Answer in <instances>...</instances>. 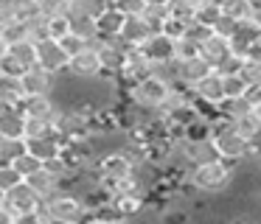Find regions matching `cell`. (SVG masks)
<instances>
[{
    "label": "cell",
    "mask_w": 261,
    "mask_h": 224,
    "mask_svg": "<svg viewBox=\"0 0 261 224\" xmlns=\"http://www.w3.org/2000/svg\"><path fill=\"white\" fill-rule=\"evenodd\" d=\"M239 165H244V162H227L222 157L219 160L199 162V165H191L188 182L199 193H222V190H227L233 185V177H236Z\"/></svg>",
    "instance_id": "6da1fadb"
},
{
    "label": "cell",
    "mask_w": 261,
    "mask_h": 224,
    "mask_svg": "<svg viewBox=\"0 0 261 224\" xmlns=\"http://www.w3.org/2000/svg\"><path fill=\"white\" fill-rule=\"evenodd\" d=\"M169 93H171V81H166L158 73H149V76L138 78L126 87V98L132 104L143 106V109H160L169 98Z\"/></svg>",
    "instance_id": "7a4b0ae2"
},
{
    "label": "cell",
    "mask_w": 261,
    "mask_h": 224,
    "mask_svg": "<svg viewBox=\"0 0 261 224\" xmlns=\"http://www.w3.org/2000/svg\"><path fill=\"white\" fill-rule=\"evenodd\" d=\"M214 146L219 151L222 160L227 162H247V149H250V137H244L233 121L227 118H219L214 123Z\"/></svg>",
    "instance_id": "3957f363"
},
{
    "label": "cell",
    "mask_w": 261,
    "mask_h": 224,
    "mask_svg": "<svg viewBox=\"0 0 261 224\" xmlns=\"http://www.w3.org/2000/svg\"><path fill=\"white\" fill-rule=\"evenodd\" d=\"M45 205H48L54 224H73V221H85L87 218L85 199L70 188H59L57 193H51L45 199Z\"/></svg>",
    "instance_id": "277c9868"
},
{
    "label": "cell",
    "mask_w": 261,
    "mask_h": 224,
    "mask_svg": "<svg viewBox=\"0 0 261 224\" xmlns=\"http://www.w3.org/2000/svg\"><path fill=\"white\" fill-rule=\"evenodd\" d=\"M40 202H42V196L37 193L25 179L3 193V207L14 216V221H31V216H34V210L40 207Z\"/></svg>",
    "instance_id": "5b68a950"
},
{
    "label": "cell",
    "mask_w": 261,
    "mask_h": 224,
    "mask_svg": "<svg viewBox=\"0 0 261 224\" xmlns=\"http://www.w3.org/2000/svg\"><path fill=\"white\" fill-rule=\"evenodd\" d=\"M96 171H98V179H101V182L110 188L113 182L129 177V174L135 171V162H132V157L118 146V149H110V151H104V154L98 157Z\"/></svg>",
    "instance_id": "8992f818"
},
{
    "label": "cell",
    "mask_w": 261,
    "mask_h": 224,
    "mask_svg": "<svg viewBox=\"0 0 261 224\" xmlns=\"http://www.w3.org/2000/svg\"><path fill=\"white\" fill-rule=\"evenodd\" d=\"M68 62L70 56L65 53L62 42L54 37H45V39H37V65L51 70L54 76H68Z\"/></svg>",
    "instance_id": "52a82bcc"
},
{
    "label": "cell",
    "mask_w": 261,
    "mask_h": 224,
    "mask_svg": "<svg viewBox=\"0 0 261 224\" xmlns=\"http://www.w3.org/2000/svg\"><path fill=\"white\" fill-rule=\"evenodd\" d=\"M104 73V65H101V56L93 45H87L82 53L70 56L68 62V76L70 78H79V81H93Z\"/></svg>",
    "instance_id": "ba28073f"
},
{
    "label": "cell",
    "mask_w": 261,
    "mask_h": 224,
    "mask_svg": "<svg viewBox=\"0 0 261 224\" xmlns=\"http://www.w3.org/2000/svg\"><path fill=\"white\" fill-rule=\"evenodd\" d=\"M20 109L25 112V118H40V121L57 123L59 112H62V104H59L54 95L40 93V95H25V98L20 101Z\"/></svg>",
    "instance_id": "9c48e42d"
},
{
    "label": "cell",
    "mask_w": 261,
    "mask_h": 224,
    "mask_svg": "<svg viewBox=\"0 0 261 224\" xmlns=\"http://www.w3.org/2000/svg\"><path fill=\"white\" fill-rule=\"evenodd\" d=\"M20 78H23L25 95H40V93L54 95V90H57V81H59V76H54L51 70H45V67H40V65L29 67V70H25Z\"/></svg>",
    "instance_id": "30bf717a"
},
{
    "label": "cell",
    "mask_w": 261,
    "mask_h": 224,
    "mask_svg": "<svg viewBox=\"0 0 261 224\" xmlns=\"http://www.w3.org/2000/svg\"><path fill=\"white\" fill-rule=\"evenodd\" d=\"M152 65H154V62L143 53V48H138V45H135V48H129V50H126L124 70H121V84H126V87H129L132 81L149 76V73H152Z\"/></svg>",
    "instance_id": "8fae6325"
},
{
    "label": "cell",
    "mask_w": 261,
    "mask_h": 224,
    "mask_svg": "<svg viewBox=\"0 0 261 224\" xmlns=\"http://www.w3.org/2000/svg\"><path fill=\"white\" fill-rule=\"evenodd\" d=\"M141 48H143V53H146L152 62H169V59L177 56V39L169 37L166 31H154Z\"/></svg>",
    "instance_id": "7c38bea8"
},
{
    "label": "cell",
    "mask_w": 261,
    "mask_h": 224,
    "mask_svg": "<svg viewBox=\"0 0 261 224\" xmlns=\"http://www.w3.org/2000/svg\"><path fill=\"white\" fill-rule=\"evenodd\" d=\"M25 143H29V151H31V154H37L42 162L59 157V154H62V149H65V137L57 132V129H54V132H48V134H42V137L25 140Z\"/></svg>",
    "instance_id": "4fadbf2b"
},
{
    "label": "cell",
    "mask_w": 261,
    "mask_h": 224,
    "mask_svg": "<svg viewBox=\"0 0 261 224\" xmlns=\"http://www.w3.org/2000/svg\"><path fill=\"white\" fill-rule=\"evenodd\" d=\"M216 67L211 65L208 59H205L202 53L197 56H188V59H180V84H188V87H194L197 81H202L208 73H214Z\"/></svg>",
    "instance_id": "5bb4252c"
},
{
    "label": "cell",
    "mask_w": 261,
    "mask_h": 224,
    "mask_svg": "<svg viewBox=\"0 0 261 224\" xmlns=\"http://www.w3.org/2000/svg\"><path fill=\"white\" fill-rule=\"evenodd\" d=\"M25 112L14 104H0V137H23Z\"/></svg>",
    "instance_id": "9a60e30c"
},
{
    "label": "cell",
    "mask_w": 261,
    "mask_h": 224,
    "mask_svg": "<svg viewBox=\"0 0 261 224\" xmlns=\"http://www.w3.org/2000/svg\"><path fill=\"white\" fill-rule=\"evenodd\" d=\"M199 53H202L214 67H219L222 62H225L227 56L233 53V45H230V39H227V37H222V34H216V31H214L202 45H199Z\"/></svg>",
    "instance_id": "2e32d148"
},
{
    "label": "cell",
    "mask_w": 261,
    "mask_h": 224,
    "mask_svg": "<svg viewBox=\"0 0 261 224\" xmlns=\"http://www.w3.org/2000/svg\"><path fill=\"white\" fill-rule=\"evenodd\" d=\"M152 34L154 31H152V25L143 20V14H132V17H126V20H124V28H121L118 37L124 39L126 45H138V48H141Z\"/></svg>",
    "instance_id": "e0dca14e"
},
{
    "label": "cell",
    "mask_w": 261,
    "mask_h": 224,
    "mask_svg": "<svg viewBox=\"0 0 261 224\" xmlns=\"http://www.w3.org/2000/svg\"><path fill=\"white\" fill-rule=\"evenodd\" d=\"M194 93H197V98H202V101L219 104V101H225V76H222L219 70L208 73L202 81L194 84Z\"/></svg>",
    "instance_id": "ac0fdd59"
},
{
    "label": "cell",
    "mask_w": 261,
    "mask_h": 224,
    "mask_svg": "<svg viewBox=\"0 0 261 224\" xmlns=\"http://www.w3.org/2000/svg\"><path fill=\"white\" fill-rule=\"evenodd\" d=\"M261 37V25L250 17V20H242L236 28V34L230 37V45H233V53H242L247 56V50L253 48V42Z\"/></svg>",
    "instance_id": "d6986e66"
},
{
    "label": "cell",
    "mask_w": 261,
    "mask_h": 224,
    "mask_svg": "<svg viewBox=\"0 0 261 224\" xmlns=\"http://www.w3.org/2000/svg\"><path fill=\"white\" fill-rule=\"evenodd\" d=\"M25 182H29L31 188L42 196V199H48L51 193H57V190L62 188V179H59L48 165H42V168H37L34 174H29V177H25Z\"/></svg>",
    "instance_id": "ffe728a7"
},
{
    "label": "cell",
    "mask_w": 261,
    "mask_h": 224,
    "mask_svg": "<svg viewBox=\"0 0 261 224\" xmlns=\"http://www.w3.org/2000/svg\"><path fill=\"white\" fill-rule=\"evenodd\" d=\"M23 98H25L23 78L0 73V104H14V106H20V101H23Z\"/></svg>",
    "instance_id": "44dd1931"
},
{
    "label": "cell",
    "mask_w": 261,
    "mask_h": 224,
    "mask_svg": "<svg viewBox=\"0 0 261 224\" xmlns=\"http://www.w3.org/2000/svg\"><path fill=\"white\" fill-rule=\"evenodd\" d=\"M68 17H70V31H73V34L85 37L87 42L98 39V22L93 20V17L82 14V11H76V9H70V11H68Z\"/></svg>",
    "instance_id": "7402d4cb"
},
{
    "label": "cell",
    "mask_w": 261,
    "mask_h": 224,
    "mask_svg": "<svg viewBox=\"0 0 261 224\" xmlns=\"http://www.w3.org/2000/svg\"><path fill=\"white\" fill-rule=\"evenodd\" d=\"M124 20H126V14H121L115 6H110V9L96 20L98 22V37H118L121 28H124Z\"/></svg>",
    "instance_id": "603a6c76"
},
{
    "label": "cell",
    "mask_w": 261,
    "mask_h": 224,
    "mask_svg": "<svg viewBox=\"0 0 261 224\" xmlns=\"http://www.w3.org/2000/svg\"><path fill=\"white\" fill-rule=\"evenodd\" d=\"M9 53H12L14 59L25 67V70L37 65V42H34V39H20V42L9 45Z\"/></svg>",
    "instance_id": "cb8c5ba5"
},
{
    "label": "cell",
    "mask_w": 261,
    "mask_h": 224,
    "mask_svg": "<svg viewBox=\"0 0 261 224\" xmlns=\"http://www.w3.org/2000/svg\"><path fill=\"white\" fill-rule=\"evenodd\" d=\"M233 126L239 129V132L244 134V137L250 140H261V115L255 109L244 112V115H239L236 121H233Z\"/></svg>",
    "instance_id": "d4e9b609"
},
{
    "label": "cell",
    "mask_w": 261,
    "mask_h": 224,
    "mask_svg": "<svg viewBox=\"0 0 261 224\" xmlns=\"http://www.w3.org/2000/svg\"><path fill=\"white\" fill-rule=\"evenodd\" d=\"M25 151H29L25 137H6V134L0 137V162H14Z\"/></svg>",
    "instance_id": "484cf974"
},
{
    "label": "cell",
    "mask_w": 261,
    "mask_h": 224,
    "mask_svg": "<svg viewBox=\"0 0 261 224\" xmlns=\"http://www.w3.org/2000/svg\"><path fill=\"white\" fill-rule=\"evenodd\" d=\"M250 109H255V106L247 101V95H242V98H225V101H219V112H222V118H227V121H236L239 115H244V112H250Z\"/></svg>",
    "instance_id": "4316f807"
},
{
    "label": "cell",
    "mask_w": 261,
    "mask_h": 224,
    "mask_svg": "<svg viewBox=\"0 0 261 224\" xmlns=\"http://www.w3.org/2000/svg\"><path fill=\"white\" fill-rule=\"evenodd\" d=\"M222 11H225V9H222L219 0H202L199 9H197V14H194V20H199V22H205V25L214 28V22L222 17Z\"/></svg>",
    "instance_id": "83f0119b"
},
{
    "label": "cell",
    "mask_w": 261,
    "mask_h": 224,
    "mask_svg": "<svg viewBox=\"0 0 261 224\" xmlns=\"http://www.w3.org/2000/svg\"><path fill=\"white\" fill-rule=\"evenodd\" d=\"M202 0H169V14L177 20H194Z\"/></svg>",
    "instance_id": "f1b7e54d"
},
{
    "label": "cell",
    "mask_w": 261,
    "mask_h": 224,
    "mask_svg": "<svg viewBox=\"0 0 261 224\" xmlns=\"http://www.w3.org/2000/svg\"><path fill=\"white\" fill-rule=\"evenodd\" d=\"M23 179L25 177L17 171V165H14V162H0V193L12 190L14 185H20Z\"/></svg>",
    "instance_id": "f546056e"
},
{
    "label": "cell",
    "mask_w": 261,
    "mask_h": 224,
    "mask_svg": "<svg viewBox=\"0 0 261 224\" xmlns=\"http://www.w3.org/2000/svg\"><path fill=\"white\" fill-rule=\"evenodd\" d=\"M169 3L166 6H158V3H149L146 11H143V20L152 25V31H163V22L169 20Z\"/></svg>",
    "instance_id": "4dcf8cb0"
},
{
    "label": "cell",
    "mask_w": 261,
    "mask_h": 224,
    "mask_svg": "<svg viewBox=\"0 0 261 224\" xmlns=\"http://www.w3.org/2000/svg\"><path fill=\"white\" fill-rule=\"evenodd\" d=\"M0 37H3L6 45H14V42H20V39H31L29 37V25H25L23 20H12L9 25H3L0 28Z\"/></svg>",
    "instance_id": "1f68e13d"
},
{
    "label": "cell",
    "mask_w": 261,
    "mask_h": 224,
    "mask_svg": "<svg viewBox=\"0 0 261 224\" xmlns=\"http://www.w3.org/2000/svg\"><path fill=\"white\" fill-rule=\"evenodd\" d=\"M110 6H113L110 0H73V6H70V9H76V11H82V14L98 20V17H101Z\"/></svg>",
    "instance_id": "d6a6232c"
},
{
    "label": "cell",
    "mask_w": 261,
    "mask_h": 224,
    "mask_svg": "<svg viewBox=\"0 0 261 224\" xmlns=\"http://www.w3.org/2000/svg\"><path fill=\"white\" fill-rule=\"evenodd\" d=\"M250 84L244 81L242 73H227L225 76V98H242L244 93H247Z\"/></svg>",
    "instance_id": "836d02e7"
},
{
    "label": "cell",
    "mask_w": 261,
    "mask_h": 224,
    "mask_svg": "<svg viewBox=\"0 0 261 224\" xmlns=\"http://www.w3.org/2000/svg\"><path fill=\"white\" fill-rule=\"evenodd\" d=\"M211 34H214V28H211V25H205V22H199V20H188L186 34H182V37L191 39V42H197V45H202Z\"/></svg>",
    "instance_id": "e575fe53"
},
{
    "label": "cell",
    "mask_w": 261,
    "mask_h": 224,
    "mask_svg": "<svg viewBox=\"0 0 261 224\" xmlns=\"http://www.w3.org/2000/svg\"><path fill=\"white\" fill-rule=\"evenodd\" d=\"M222 9H225L230 17H236V20H250V17H253V6H250V0H225Z\"/></svg>",
    "instance_id": "d590c367"
},
{
    "label": "cell",
    "mask_w": 261,
    "mask_h": 224,
    "mask_svg": "<svg viewBox=\"0 0 261 224\" xmlns=\"http://www.w3.org/2000/svg\"><path fill=\"white\" fill-rule=\"evenodd\" d=\"M14 11H17V20L29 22L34 17H40V0H14Z\"/></svg>",
    "instance_id": "8d00e7d4"
},
{
    "label": "cell",
    "mask_w": 261,
    "mask_h": 224,
    "mask_svg": "<svg viewBox=\"0 0 261 224\" xmlns=\"http://www.w3.org/2000/svg\"><path fill=\"white\" fill-rule=\"evenodd\" d=\"M73 0H40V11L45 17H59V14H68Z\"/></svg>",
    "instance_id": "74e56055"
},
{
    "label": "cell",
    "mask_w": 261,
    "mask_h": 224,
    "mask_svg": "<svg viewBox=\"0 0 261 224\" xmlns=\"http://www.w3.org/2000/svg\"><path fill=\"white\" fill-rule=\"evenodd\" d=\"M65 34H70V17L59 14V17H48V37L62 39Z\"/></svg>",
    "instance_id": "f35d334b"
},
{
    "label": "cell",
    "mask_w": 261,
    "mask_h": 224,
    "mask_svg": "<svg viewBox=\"0 0 261 224\" xmlns=\"http://www.w3.org/2000/svg\"><path fill=\"white\" fill-rule=\"evenodd\" d=\"M14 165H17V171L23 174V177H29V174H34L37 168H42L45 162H42L37 154H31V151H25V154H20L17 160H14Z\"/></svg>",
    "instance_id": "ab89813d"
},
{
    "label": "cell",
    "mask_w": 261,
    "mask_h": 224,
    "mask_svg": "<svg viewBox=\"0 0 261 224\" xmlns=\"http://www.w3.org/2000/svg\"><path fill=\"white\" fill-rule=\"evenodd\" d=\"M59 42H62V48H65V53H68V56L82 53V50H85L87 45H90L85 37H79V34H73V31H70V34H65V37L59 39Z\"/></svg>",
    "instance_id": "60d3db41"
},
{
    "label": "cell",
    "mask_w": 261,
    "mask_h": 224,
    "mask_svg": "<svg viewBox=\"0 0 261 224\" xmlns=\"http://www.w3.org/2000/svg\"><path fill=\"white\" fill-rule=\"evenodd\" d=\"M242 76H244V81H247V84H261V62L253 59V56H244Z\"/></svg>",
    "instance_id": "b9f144b4"
},
{
    "label": "cell",
    "mask_w": 261,
    "mask_h": 224,
    "mask_svg": "<svg viewBox=\"0 0 261 224\" xmlns=\"http://www.w3.org/2000/svg\"><path fill=\"white\" fill-rule=\"evenodd\" d=\"M239 22H242V20H236V17H230L227 11H222V17L214 22V31H216V34H222V37H227V39H230L233 34H236Z\"/></svg>",
    "instance_id": "7bdbcfd3"
},
{
    "label": "cell",
    "mask_w": 261,
    "mask_h": 224,
    "mask_svg": "<svg viewBox=\"0 0 261 224\" xmlns=\"http://www.w3.org/2000/svg\"><path fill=\"white\" fill-rule=\"evenodd\" d=\"M115 9L121 11V14H126V17H132V14H143L146 11V0H115Z\"/></svg>",
    "instance_id": "ee69618b"
},
{
    "label": "cell",
    "mask_w": 261,
    "mask_h": 224,
    "mask_svg": "<svg viewBox=\"0 0 261 224\" xmlns=\"http://www.w3.org/2000/svg\"><path fill=\"white\" fill-rule=\"evenodd\" d=\"M242 65H244V56L242 53H230L216 70H219L222 76H227V73H242Z\"/></svg>",
    "instance_id": "f6af8a7d"
},
{
    "label": "cell",
    "mask_w": 261,
    "mask_h": 224,
    "mask_svg": "<svg viewBox=\"0 0 261 224\" xmlns=\"http://www.w3.org/2000/svg\"><path fill=\"white\" fill-rule=\"evenodd\" d=\"M0 73H6V76H23V73H25V67L20 65V62L14 59L12 53H6L3 59H0Z\"/></svg>",
    "instance_id": "bcb514c9"
},
{
    "label": "cell",
    "mask_w": 261,
    "mask_h": 224,
    "mask_svg": "<svg viewBox=\"0 0 261 224\" xmlns=\"http://www.w3.org/2000/svg\"><path fill=\"white\" fill-rule=\"evenodd\" d=\"M186 25H188V20H177V17H169V20L163 22V31L169 34V37L180 39L182 34H186Z\"/></svg>",
    "instance_id": "7dc6e473"
},
{
    "label": "cell",
    "mask_w": 261,
    "mask_h": 224,
    "mask_svg": "<svg viewBox=\"0 0 261 224\" xmlns=\"http://www.w3.org/2000/svg\"><path fill=\"white\" fill-rule=\"evenodd\" d=\"M199 53V45L191 42V39L180 37L177 39V59H188V56H197Z\"/></svg>",
    "instance_id": "c3c4849f"
},
{
    "label": "cell",
    "mask_w": 261,
    "mask_h": 224,
    "mask_svg": "<svg viewBox=\"0 0 261 224\" xmlns=\"http://www.w3.org/2000/svg\"><path fill=\"white\" fill-rule=\"evenodd\" d=\"M12 20H17V11H14V0H0V28L9 25Z\"/></svg>",
    "instance_id": "681fc988"
},
{
    "label": "cell",
    "mask_w": 261,
    "mask_h": 224,
    "mask_svg": "<svg viewBox=\"0 0 261 224\" xmlns=\"http://www.w3.org/2000/svg\"><path fill=\"white\" fill-rule=\"evenodd\" d=\"M244 95H247V101H250L253 106H255V104H261V84H250Z\"/></svg>",
    "instance_id": "f907efd6"
},
{
    "label": "cell",
    "mask_w": 261,
    "mask_h": 224,
    "mask_svg": "<svg viewBox=\"0 0 261 224\" xmlns=\"http://www.w3.org/2000/svg\"><path fill=\"white\" fill-rule=\"evenodd\" d=\"M0 224H17V221H14V216L3 205H0Z\"/></svg>",
    "instance_id": "816d5d0a"
},
{
    "label": "cell",
    "mask_w": 261,
    "mask_h": 224,
    "mask_svg": "<svg viewBox=\"0 0 261 224\" xmlns=\"http://www.w3.org/2000/svg\"><path fill=\"white\" fill-rule=\"evenodd\" d=\"M247 56H253V59H258V62H261V37L253 42V48L247 50Z\"/></svg>",
    "instance_id": "f5cc1de1"
},
{
    "label": "cell",
    "mask_w": 261,
    "mask_h": 224,
    "mask_svg": "<svg viewBox=\"0 0 261 224\" xmlns=\"http://www.w3.org/2000/svg\"><path fill=\"white\" fill-rule=\"evenodd\" d=\"M6 53H9V45L3 42V37H0V59H3V56H6Z\"/></svg>",
    "instance_id": "db71d44e"
},
{
    "label": "cell",
    "mask_w": 261,
    "mask_h": 224,
    "mask_svg": "<svg viewBox=\"0 0 261 224\" xmlns=\"http://www.w3.org/2000/svg\"><path fill=\"white\" fill-rule=\"evenodd\" d=\"M253 20H255V22H258V25H261V11H255V14H253Z\"/></svg>",
    "instance_id": "11a10c76"
},
{
    "label": "cell",
    "mask_w": 261,
    "mask_h": 224,
    "mask_svg": "<svg viewBox=\"0 0 261 224\" xmlns=\"http://www.w3.org/2000/svg\"><path fill=\"white\" fill-rule=\"evenodd\" d=\"M255 165H258V171H261V157H258V160H255Z\"/></svg>",
    "instance_id": "9f6ffc18"
},
{
    "label": "cell",
    "mask_w": 261,
    "mask_h": 224,
    "mask_svg": "<svg viewBox=\"0 0 261 224\" xmlns=\"http://www.w3.org/2000/svg\"><path fill=\"white\" fill-rule=\"evenodd\" d=\"M255 112H258V115H261V104H255Z\"/></svg>",
    "instance_id": "6f0895ef"
},
{
    "label": "cell",
    "mask_w": 261,
    "mask_h": 224,
    "mask_svg": "<svg viewBox=\"0 0 261 224\" xmlns=\"http://www.w3.org/2000/svg\"><path fill=\"white\" fill-rule=\"evenodd\" d=\"M110 3H115V0H110Z\"/></svg>",
    "instance_id": "680465c9"
}]
</instances>
